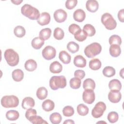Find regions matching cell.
Returning <instances> with one entry per match:
<instances>
[{"label": "cell", "instance_id": "6da1fadb", "mask_svg": "<svg viewBox=\"0 0 124 124\" xmlns=\"http://www.w3.org/2000/svg\"><path fill=\"white\" fill-rule=\"evenodd\" d=\"M22 14L31 20H38L40 16L39 10L31 5L25 4L21 7Z\"/></svg>", "mask_w": 124, "mask_h": 124}, {"label": "cell", "instance_id": "7a4b0ae2", "mask_svg": "<svg viewBox=\"0 0 124 124\" xmlns=\"http://www.w3.org/2000/svg\"><path fill=\"white\" fill-rule=\"evenodd\" d=\"M66 84V79L64 76H52L49 80V86L53 90L64 88Z\"/></svg>", "mask_w": 124, "mask_h": 124}, {"label": "cell", "instance_id": "3957f363", "mask_svg": "<svg viewBox=\"0 0 124 124\" xmlns=\"http://www.w3.org/2000/svg\"><path fill=\"white\" fill-rule=\"evenodd\" d=\"M4 56L8 64L11 66H15L19 62V56L14 49L9 48L6 49L4 53Z\"/></svg>", "mask_w": 124, "mask_h": 124}, {"label": "cell", "instance_id": "277c9868", "mask_svg": "<svg viewBox=\"0 0 124 124\" xmlns=\"http://www.w3.org/2000/svg\"><path fill=\"white\" fill-rule=\"evenodd\" d=\"M102 50L101 45L98 43L94 42L88 45L84 49L85 55L89 58H92L100 54Z\"/></svg>", "mask_w": 124, "mask_h": 124}, {"label": "cell", "instance_id": "5b68a950", "mask_svg": "<svg viewBox=\"0 0 124 124\" xmlns=\"http://www.w3.org/2000/svg\"><path fill=\"white\" fill-rule=\"evenodd\" d=\"M1 104L5 108H16L19 104V100L17 96L14 95H5L2 97Z\"/></svg>", "mask_w": 124, "mask_h": 124}, {"label": "cell", "instance_id": "8992f818", "mask_svg": "<svg viewBox=\"0 0 124 124\" xmlns=\"http://www.w3.org/2000/svg\"><path fill=\"white\" fill-rule=\"evenodd\" d=\"M101 22L105 26V28L109 30H114L117 26L116 20L112 15L108 13L103 14L101 17Z\"/></svg>", "mask_w": 124, "mask_h": 124}, {"label": "cell", "instance_id": "52a82bcc", "mask_svg": "<svg viewBox=\"0 0 124 124\" xmlns=\"http://www.w3.org/2000/svg\"><path fill=\"white\" fill-rule=\"evenodd\" d=\"M106 109V105L103 102L97 103L92 110V115L95 118L101 117Z\"/></svg>", "mask_w": 124, "mask_h": 124}, {"label": "cell", "instance_id": "ba28073f", "mask_svg": "<svg viewBox=\"0 0 124 124\" xmlns=\"http://www.w3.org/2000/svg\"><path fill=\"white\" fill-rule=\"evenodd\" d=\"M42 54L45 59L46 60H50L55 57L56 50L53 46H47L43 49Z\"/></svg>", "mask_w": 124, "mask_h": 124}, {"label": "cell", "instance_id": "9c48e42d", "mask_svg": "<svg viewBox=\"0 0 124 124\" xmlns=\"http://www.w3.org/2000/svg\"><path fill=\"white\" fill-rule=\"evenodd\" d=\"M82 99L83 101L88 104H92L95 100V93L93 90H85L83 92Z\"/></svg>", "mask_w": 124, "mask_h": 124}, {"label": "cell", "instance_id": "30bf717a", "mask_svg": "<svg viewBox=\"0 0 124 124\" xmlns=\"http://www.w3.org/2000/svg\"><path fill=\"white\" fill-rule=\"evenodd\" d=\"M67 13L62 9L56 10L53 14L54 19L58 23H62L65 21L67 18Z\"/></svg>", "mask_w": 124, "mask_h": 124}, {"label": "cell", "instance_id": "8fae6325", "mask_svg": "<svg viewBox=\"0 0 124 124\" xmlns=\"http://www.w3.org/2000/svg\"><path fill=\"white\" fill-rule=\"evenodd\" d=\"M122 98V94L120 91L116 90H110L108 94V99L110 102L113 103H118Z\"/></svg>", "mask_w": 124, "mask_h": 124}, {"label": "cell", "instance_id": "7c38bea8", "mask_svg": "<svg viewBox=\"0 0 124 124\" xmlns=\"http://www.w3.org/2000/svg\"><path fill=\"white\" fill-rule=\"evenodd\" d=\"M50 19V16L49 13L47 12H43L41 14L39 18L37 21V23L39 25L41 26H45L49 23Z\"/></svg>", "mask_w": 124, "mask_h": 124}, {"label": "cell", "instance_id": "4fadbf2b", "mask_svg": "<svg viewBox=\"0 0 124 124\" xmlns=\"http://www.w3.org/2000/svg\"><path fill=\"white\" fill-rule=\"evenodd\" d=\"M86 7L88 11L94 13L98 9L99 4L95 0H88L86 3Z\"/></svg>", "mask_w": 124, "mask_h": 124}, {"label": "cell", "instance_id": "5bb4252c", "mask_svg": "<svg viewBox=\"0 0 124 124\" xmlns=\"http://www.w3.org/2000/svg\"><path fill=\"white\" fill-rule=\"evenodd\" d=\"M22 107L25 109H28L34 107L35 105L34 100L31 97H25L22 102Z\"/></svg>", "mask_w": 124, "mask_h": 124}, {"label": "cell", "instance_id": "9a60e30c", "mask_svg": "<svg viewBox=\"0 0 124 124\" xmlns=\"http://www.w3.org/2000/svg\"><path fill=\"white\" fill-rule=\"evenodd\" d=\"M86 17L85 12L81 9H78L76 10L73 14L74 19L78 22H81L83 21Z\"/></svg>", "mask_w": 124, "mask_h": 124}, {"label": "cell", "instance_id": "2e32d148", "mask_svg": "<svg viewBox=\"0 0 124 124\" xmlns=\"http://www.w3.org/2000/svg\"><path fill=\"white\" fill-rule=\"evenodd\" d=\"M86 60L81 55H77L74 59V64L77 67H84L86 65Z\"/></svg>", "mask_w": 124, "mask_h": 124}, {"label": "cell", "instance_id": "e0dca14e", "mask_svg": "<svg viewBox=\"0 0 124 124\" xmlns=\"http://www.w3.org/2000/svg\"><path fill=\"white\" fill-rule=\"evenodd\" d=\"M62 64L58 61L52 62L49 66V70L52 73L58 74L62 72Z\"/></svg>", "mask_w": 124, "mask_h": 124}, {"label": "cell", "instance_id": "ac0fdd59", "mask_svg": "<svg viewBox=\"0 0 124 124\" xmlns=\"http://www.w3.org/2000/svg\"><path fill=\"white\" fill-rule=\"evenodd\" d=\"M110 55L113 57H117L120 56L121 53V49L120 46L117 45H110L109 49Z\"/></svg>", "mask_w": 124, "mask_h": 124}, {"label": "cell", "instance_id": "d6986e66", "mask_svg": "<svg viewBox=\"0 0 124 124\" xmlns=\"http://www.w3.org/2000/svg\"><path fill=\"white\" fill-rule=\"evenodd\" d=\"M42 107L45 111L49 112L52 110L54 108L55 104L51 100L46 99L43 102Z\"/></svg>", "mask_w": 124, "mask_h": 124}, {"label": "cell", "instance_id": "ffe728a7", "mask_svg": "<svg viewBox=\"0 0 124 124\" xmlns=\"http://www.w3.org/2000/svg\"><path fill=\"white\" fill-rule=\"evenodd\" d=\"M108 87L110 90H116L120 91L122 88L121 82L117 79L111 80L108 83Z\"/></svg>", "mask_w": 124, "mask_h": 124}, {"label": "cell", "instance_id": "44dd1931", "mask_svg": "<svg viewBox=\"0 0 124 124\" xmlns=\"http://www.w3.org/2000/svg\"><path fill=\"white\" fill-rule=\"evenodd\" d=\"M25 68L26 70L32 72L34 71L37 67V64L35 61L33 59H29L25 63Z\"/></svg>", "mask_w": 124, "mask_h": 124}, {"label": "cell", "instance_id": "7402d4cb", "mask_svg": "<svg viewBox=\"0 0 124 124\" xmlns=\"http://www.w3.org/2000/svg\"><path fill=\"white\" fill-rule=\"evenodd\" d=\"M59 58L60 61L64 64H68L70 62L71 57L66 51L63 50L59 53Z\"/></svg>", "mask_w": 124, "mask_h": 124}, {"label": "cell", "instance_id": "603a6c76", "mask_svg": "<svg viewBox=\"0 0 124 124\" xmlns=\"http://www.w3.org/2000/svg\"><path fill=\"white\" fill-rule=\"evenodd\" d=\"M24 78V73L22 70L16 69L12 72V78L16 82L21 81Z\"/></svg>", "mask_w": 124, "mask_h": 124}, {"label": "cell", "instance_id": "cb8c5ba5", "mask_svg": "<svg viewBox=\"0 0 124 124\" xmlns=\"http://www.w3.org/2000/svg\"><path fill=\"white\" fill-rule=\"evenodd\" d=\"M95 87V83L92 78L86 79L83 83V88L84 90H94Z\"/></svg>", "mask_w": 124, "mask_h": 124}, {"label": "cell", "instance_id": "d4e9b609", "mask_svg": "<svg viewBox=\"0 0 124 124\" xmlns=\"http://www.w3.org/2000/svg\"><path fill=\"white\" fill-rule=\"evenodd\" d=\"M44 44V41L39 37H35L31 41V46L35 49H40Z\"/></svg>", "mask_w": 124, "mask_h": 124}, {"label": "cell", "instance_id": "484cf974", "mask_svg": "<svg viewBox=\"0 0 124 124\" xmlns=\"http://www.w3.org/2000/svg\"><path fill=\"white\" fill-rule=\"evenodd\" d=\"M19 117V112L15 110H10L7 111L6 113V117L9 121H16L18 119Z\"/></svg>", "mask_w": 124, "mask_h": 124}, {"label": "cell", "instance_id": "4316f807", "mask_svg": "<svg viewBox=\"0 0 124 124\" xmlns=\"http://www.w3.org/2000/svg\"><path fill=\"white\" fill-rule=\"evenodd\" d=\"M82 30L86 34L87 36L90 37L93 36L96 32L94 27L91 24H87L85 25L83 27V29Z\"/></svg>", "mask_w": 124, "mask_h": 124}, {"label": "cell", "instance_id": "83f0119b", "mask_svg": "<svg viewBox=\"0 0 124 124\" xmlns=\"http://www.w3.org/2000/svg\"><path fill=\"white\" fill-rule=\"evenodd\" d=\"M51 34V30L48 28L42 29L39 32V37L44 41L49 38Z\"/></svg>", "mask_w": 124, "mask_h": 124}, {"label": "cell", "instance_id": "f1b7e54d", "mask_svg": "<svg viewBox=\"0 0 124 124\" xmlns=\"http://www.w3.org/2000/svg\"><path fill=\"white\" fill-rule=\"evenodd\" d=\"M101 62L98 59H93L89 62V67L93 70H97L101 67Z\"/></svg>", "mask_w": 124, "mask_h": 124}, {"label": "cell", "instance_id": "f546056e", "mask_svg": "<svg viewBox=\"0 0 124 124\" xmlns=\"http://www.w3.org/2000/svg\"><path fill=\"white\" fill-rule=\"evenodd\" d=\"M47 90L44 87H41L39 88L36 91V96L40 100L45 99L47 97Z\"/></svg>", "mask_w": 124, "mask_h": 124}, {"label": "cell", "instance_id": "4dcf8cb0", "mask_svg": "<svg viewBox=\"0 0 124 124\" xmlns=\"http://www.w3.org/2000/svg\"><path fill=\"white\" fill-rule=\"evenodd\" d=\"M62 117L61 115L58 112L52 113L49 117V120L53 124H59L61 122Z\"/></svg>", "mask_w": 124, "mask_h": 124}, {"label": "cell", "instance_id": "1f68e13d", "mask_svg": "<svg viewBox=\"0 0 124 124\" xmlns=\"http://www.w3.org/2000/svg\"><path fill=\"white\" fill-rule=\"evenodd\" d=\"M28 120L33 124H48V123L45 121L41 116H37L36 115H33Z\"/></svg>", "mask_w": 124, "mask_h": 124}, {"label": "cell", "instance_id": "d6a6232c", "mask_svg": "<svg viewBox=\"0 0 124 124\" xmlns=\"http://www.w3.org/2000/svg\"><path fill=\"white\" fill-rule=\"evenodd\" d=\"M67 48L69 51L72 53H75L78 52L79 48L78 44L75 42H69L67 45Z\"/></svg>", "mask_w": 124, "mask_h": 124}, {"label": "cell", "instance_id": "836d02e7", "mask_svg": "<svg viewBox=\"0 0 124 124\" xmlns=\"http://www.w3.org/2000/svg\"><path fill=\"white\" fill-rule=\"evenodd\" d=\"M78 114L81 116H85L89 112L88 107L83 104H79L77 108Z\"/></svg>", "mask_w": 124, "mask_h": 124}, {"label": "cell", "instance_id": "e575fe53", "mask_svg": "<svg viewBox=\"0 0 124 124\" xmlns=\"http://www.w3.org/2000/svg\"><path fill=\"white\" fill-rule=\"evenodd\" d=\"M103 74L106 77H113L115 74V70L111 66H106L103 70Z\"/></svg>", "mask_w": 124, "mask_h": 124}, {"label": "cell", "instance_id": "d590c367", "mask_svg": "<svg viewBox=\"0 0 124 124\" xmlns=\"http://www.w3.org/2000/svg\"><path fill=\"white\" fill-rule=\"evenodd\" d=\"M15 35L19 38L23 37L26 33V31L24 28L21 26H17L14 30Z\"/></svg>", "mask_w": 124, "mask_h": 124}, {"label": "cell", "instance_id": "8d00e7d4", "mask_svg": "<svg viewBox=\"0 0 124 124\" xmlns=\"http://www.w3.org/2000/svg\"><path fill=\"white\" fill-rule=\"evenodd\" d=\"M87 35H86V34L81 29L78 31L74 34L75 39L79 42H82L85 40L87 38Z\"/></svg>", "mask_w": 124, "mask_h": 124}, {"label": "cell", "instance_id": "74e56055", "mask_svg": "<svg viewBox=\"0 0 124 124\" xmlns=\"http://www.w3.org/2000/svg\"><path fill=\"white\" fill-rule=\"evenodd\" d=\"M69 84L71 88L73 89H78L80 87L81 80L80 79L75 77L70 79Z\"/></svg>", "mask_w": 124, "mask_h": 124}, {"label": "cell", "instance_id": "f35d334b", "mask_svg": "<svg viewBox=\"0 0 124 124\" xmlns=\"http://www.w3.org/2000/svg\"><path fill=\"white\" fill-rule=\"evenodd\" d=\"M64 32L60 28H56L55 29L53 33V36L56 40H60L63 38Z\"/></svg>", "mask_w": 124, "mask_h": 124}, {"label": "cell", "instance_id": "ab89813d", "mask_svg": "<svg viewBox=\"0 0 124 124\" xmlns=\"http://www.w3.org/2000/svg\"><path fill=\"white\" fill-rule=\"evenodd\" d=\"M122 43L121 38L118 35H112L109 38V44L111 45H121Z\"/></svg>", "mask_w": 124, "mask_h": 124}, {"label": "cell", "instance_id": "60d3db41", "mask_svg": "<svg viewBox=\"0 0 124 124\" xmlns=\"http://www.w3.org/2000/svg\"><path fill=\"white\" fill-rule=\"evenodd\" d=\"M75 111L74 108L70 106L64 107L62 109V113L64 116L66 117H71L74 114Z\"/></svg>", "mask_w": 124, "mask_h": 124}, {"label": "cell", "instance_id": "b9f144b4", "mask_svg": "<svg viewBox=\"0 0 124 124\" xmlns=\"http://www.w3.org/2000/svg\"><path fill=\"white\" fill-rule=\"evenodd\" d=\"M107 119L110 123H114L118 120V114L115 111H111L108 114Z\"/></svg>", "mask_w": 124, "mask_h": 124}, {"label": "cell", "instance_id": "7bdbcfd3", "mask_svg": "<svg viewBox=\"0 0 124 124\" xmlns=\"http://www.w3.org/2000/svg\"><path fill=\"white\" fill-rule=\"evenodd\" d=\"M77 3V0H67L65 2V5L67 9L71 10L76 7Z\"/></svg>", "mask_w": 124, "mask_h": 124}, {"label": "cell", "instance_id": "ee69618b", "mask_svg": "<svg viewBox=\"0 0 124 124\" xmlns=\"http://www.w3.org/2000/svg\"><path fill=\"white\" fill-rule=\"evenodd\" d=\"M80 29H81L79 26L76 24H72L70 25L68 28L69 31L73 35H74L76 32H77L78 31H79Z\"/></svg>", "mask_w": 124, "mask_h": 124}, {"label": "cell", "instance_id": "f6af8a7d", "mask_svg": "<svg viewBox=\"0 0 124 124\" xmlns=\"http://www.w3.org/2000/svg\"><path fill=\"white\" fill-rule=\"evenodd\" d=\"M37 114V111L35 109H32V108L27 109L25 113V117L26 119L29 120L31 116Z\"/></svg>", "mask_w": 124, "mask_h": 124}, {"label": "cell", "instance_id": "bcb514c9", "mask_svg": "<svg viewBox=\"0 0 124 124\" xmlns=\"http://www.w3.org/2000/svg\"><path fill=\"white\" fill-rule=\"evenodd\" d=\"M74 76L80 79H83L85 76V72L82 70H77L74 73Z\"/></svg>", "mask_w": 124, "mask_h": 124}, {"label": "cell", "instance_id": "7dc6e473", "mask_svg": "<svg viewBox=\"0 0 124 124\" xmlns=\"http://www.w3.org/2000/svg\"><path fill=\"white\" fill-rule=\"evenodd\" d=\"M124 10L123 9L120 10L118 13V18L119 20L121 22H124Z\"/></svg>", "mask_w": 124, "mask_h": 124}, {"label": "cell", "instance_id": "c3c4849f", "mask_svg": "<svg viewBox=\"0 0 124 124\" xmlns=\"http://www.w3.org/2000/svg\"><path fill=\"white\" fill-rule=\"evenodd\" d=\"M63 124H75V122L72 120L68 119V120H66V121H65L63 122Z\"/></svg>", "mask_w": 124, "mask_h": 124}, {"label": "cell", "instance_id": "681fc988", "mask_svg": "<svg viewBox=\"0 0 124 124\" xmlns=\"http://www.w3.org/2000/svg\"><path fill=\"white\" fill-rule=\"evenodd\" d=\"M11 2H13L15 4L18 5V4H20L22 2V0H11Z\"/></svg>", "mask_w": 124, "mask_h": 124}, {"label": "cell", "instance_id": "f907efd6", "mask_svg": "<svg viewBox=\"0 0 124 124\" xmlns=\"http://www.w3.org/2000/svg\"><path fill=\"white\" fill-rule=\"evenodd\" d=\"M124 68H123L122 70H121V71L120 72V76H121V77L123 78H124V76H123V73H124Z\"/></svg>", "mask_w": 124, "mask_h": 124}]
</instances>
